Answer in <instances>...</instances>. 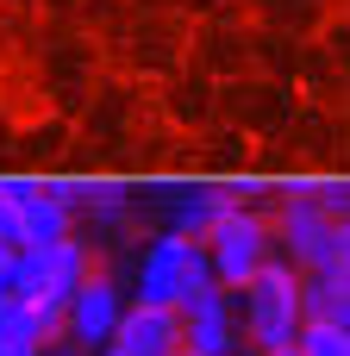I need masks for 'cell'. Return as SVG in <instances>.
Instances as JSON below:
<instances>
[{
	"label": "cell",
	"instance_id": "cell-1",
	"mask_svg": "<svg viewBox=\"0 0 350 356\" xmlns=\"http://www.w3.org/2000/svg\"><path fill=\"white\" fill-rule=\"evenodd\" d=\"M269 244L301 275H313V269H350V225L332 219V213H319L313 194H282V207L269 219Z\"/></svg>",
	"mask_w": 350,
	"mask_h": 356
},
{
	"label": "cell",
	"instance_id": "cell-2",
	"mask_svg": "<svg viewBox=\"0 0 350 356\" xmlns=\"http://www.w3.org/2000/svg\"><path fill=\"white\" fill-rule=\"evenodd\" d=\"M88 275V244L69 232L56 244H19L13 269H6V294L25 307H69V294Z\"/></svg>",
	"mask_w": 350,
	"mask_h": 356
},
{
	"label": "cell",
	"instance_id": "cell-3",
	"mask_svg": "<svg viewBox=\"0 0 350 356\" xmlns=\"http://www.w3.org/2000/svg\"><path fill=\"white\" fill-rule=\"evenodd\" d=\"M200 288H213L207 244L175 238V232H163V238L144 244V257H138V307H169V313H175V307L194 300Z\"/></svg>",
	"mask_w": 350,
	"mask_h": 356
},
{
	"label": "cell",
	"instance_id": "cell-4",
	"mask_svg": "<svg viewBox=\"0 0 350 356\" xmlns=\"http://www.w3.org/2000/svg\"><path fill=\"white\" fill-rule=\"evenodd\" d=\"M238 294H244V338L257 344V356L294 344V332H301V269L294 263L269 257Z\"/></svg>",
	"mask_w": 350,
	"mask_h": 356
},
{
	"label": "cell",
	"instance_id": "cell-5",
	"mask_svg": "<svg viewBox=\"0 0 350 356\" xmlns=\"http://www.w3.org/2000/svg\"><path fill=\"white\" fill-rule=\"evenodd\" d=\"M200 244H207V263H213V288H225V294H238V288L276 257V244H269V219H263L257 207H232V213H219L213 232H207Z\"/></svg>",
	"mask_w": 350,
	"mask_h": 356
},
{
	"label": "cell",
	"instance_id": "cell-6",
	"mask_svg": "<svg viewBox=\"0 0 350 356\" xmlns=\"http://www.w3.org/2000/svg\"><path fill=\"white\" fill-rule=\"evenodd\" d=\"M175 325H182L188 356H238V307H232L225 288H200L194 300H182Z\"/></svg>",
	"mask_w": 350,
	"mask_h": 356
},
{
	"label": "cell",
	"instance_id": "cell-7",
	"mask_svg": "<svg viewBox=\"0 0 350 356\" xmlns=\"http://www.w3.org/2000/svg\"><path fill=\"white\" fill-rule=\"evenodd\" d=\"M119 313H125L119 282L88 269V275H81V288H75V294H69V307H63V338H69V344H81V350H100V344L113 338Z\"/></svg>",
	"mask_w": 350,
	"mask_h": 356
},
{
	"label": "cell",
	"instance_id": "cell-8",
	"mask_svg": "<svg viewBox=\"0 0 350 356\" xmlns=\"http://www.w3.org/2000/svg\"><path fill=\"white\" fill-rule=\"evenodd\" d=\"M0 194L13 207L19 244H56L75 232V207L56 194V181H0Z\"/></svg>",
	"mask_w": 350,
	"mask_h": 356
},
{
	"label": "cell",
	"instance_id": "cell-9",
	"mask_svg": "<svg viewBox=\"0 0 350 356\" xmlns=\"http://www.w3.org/2000/svg\"><path fill=\"white\" fill-rule=\"evenodd\" d=\"M119 356H169L182 350V325H175V313L169 307H125L119 313V325H113V338H106Z\"/></svg>",
	"mask_w": 350,
	"mask_h": 356
},
{
	"label": "cell",
	"instance_id": "cell-10",
	"mask_svg": "<svg viewBox=\"0 0 350 356\" xmlns=\"http://www.w3.org/2000/svg\"><path fill=\"white\" fill-rule=\"evenodd\" d=\"M244 200H250V188H188V194H175V207H169V232L200 244V238L213 232V219L232 213V207H244Z\"/></svg>",
	"mask_w": 350,
	"mask_h": 356
},
{
	"label": "cell",
	"instance_id": "cell-11",
	"mask_svg": "<svg viewBox=\"0 0 350 356\" xmlns=\"http://www.w3.org/2000/svg\"><path fill=\"white\" fill-rule=\"evenodd\" d=\"M301 319H313V325H350V269H313V275H301Z\"/></svg>",
	"mask_w": 350,
	"mask_h": 356
},
{
	"label": "cell",
	"instance_id": "cell-12",
	"mask_svg": "<svg viewBox=\"0 0 350 356\" xmlns=\"http://www.w3.org/2000/svg\"><path fill=\"white\" fill-rule=\"evenodd\" d=\"M294 350L301 356H350V325H313V319H301Z\"/></svg>",
	"mask_w": 350,
	"mask_h": 356
},
{
	"label": "cell",
	"instance_id": "cell-13",
	"mask_svg": "<svg viewBox=\"0 0 350 356\" xmlns=\"http://www.w3.org/2000/svg\"><path fill=\"white\" fill-rule=\"evenodd\" d=\"M0 356H44L38 344H19V338H0Z\"/></svg>",
	"mask_w": 350,
	"mask_h": 356
},
{
	"label": "cell",
	"instance_id": "cell-14",
	"mask_svg": "<svg viewBox=\"0 0 350 356\" xmlns=\"http://www.w3.org/2000/svg\"><path fill=\"white\" fill-rule=\"evenodd\" d=\"M6 269H13V250L0 244V288H6Z\"/></svg>",
	"mask_w": 350,
	"mask_h": 356
},
{
	"label": "cell",
	"instance_id": "cell-15",
	"mask_svg": "<svg viewBox=\"0 0 350 356\" xmlns=\"http://www.w3.org/2000/svg\"><path fill=\"white\" fill-rule=\"evenodd\" d=\"M263 356H301V350H294V344H282V350H263Z\"/></svg>",
	"mask_w": 350,
	"mask_h": 356
},
{
	"label": "cell",
	"instance_id": "cell-16",
	"mask_svg": "<svg viewBox=\"0 0 350 356\" xmlns=\"http://www.w3.org/2000/svg\"><path fill=\"white\" fill-rule=\"evenodd\" d=\"M94 356H119V350H113V344H100V350H94Z\"/></svg>",
	"mask_w": 350,
	"mask_h": 356
},
{
	"label": "cell",
	"instance_id": "cell-17",
	"mask_svg": "<svg viewBox=\"0 0 350 356\" xmlns=\"http://www.w3.org/2000/svg\"><path fill=\"white\" fill-rule=\"evenodd\" d=\"M56 356H88V350H56Z\"/></svg>",
	"mask_w": 350,
	"mask_h": 356
},
{
	"label": "cell",
	"instance_id": "cell-18",
	"mask_svg": "<svg viewBox=\"0 0 350 356\" xmlns=\"http://www.w3.org/2000/svg\"><path fill=\"white\" fill-rule=\"evenodd\" d=\"M169 356H188V350H169Z\"/></svg>",
	"mask_w": 350,
	"mask_h": 356
}]
</instances>
